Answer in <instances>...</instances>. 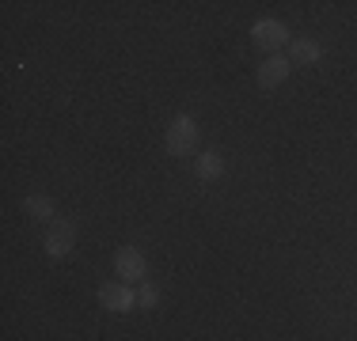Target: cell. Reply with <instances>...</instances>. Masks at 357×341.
Wrapping results in <instances>:
<instances>
[{
	"label": "cell",
	"mask_w": 357,
	"mask_h": 341,
	"mask_svg": "<svg viewBox=\"0 0 357 341\" xmlns=\"http://www.w3.org/2000/svg\"><path fill=\"white\" fill-rule=\"evenodd\" d=\"M164 148L167 156H190L194 148H198V122H194L190 114H178L172 125H167V136H164Z\"/></svg>",
	"instance_id": "cell-1"
},
{
	"label": "cell",
	"mask_w": 357,
	"mask_h": 341,
	"mask_svg": "<svg viewBox=\"0 0 357 341\" xmlns=\"http://www.w3.org/2000/svg\"><path fill=\"white\" fill-rule=\"evenodd\" d=\"M73 243H76L73 220H50V228H46V254L50 258H65L73 251Z\"/></svg>",
	"instance_id": "cell-2"
},
{
	"label": "cell",
	"mask_w": 357,
	"mask_h": 341,
	"mask_svg": "<svg viewBox=\"0 0 357 341\" xmlns=\"http://www.w3.org/2000/svg\"><path fill=\"white\" fill-rule=\"evenodd\" d=\"M114 269L122 280H141L144 285V277H149V262H144V254L137 246H122V251L114 254Z\"/></svg>",
	"instance_id": "cell-3"
},
{
	"label": "cell",
	"mask_w": 357,
	"mask_h": 341,
	"mask_svg": "<svg viewBox=\"0 0 357 341\" xmlns=\"http://www.w3.org/2000/svg\"><path fill=\"white\" fill-rule=\"evenodd\" d=\"M251 38L259 49H282L289 42V31H285V23H278V19H259L251 27Z\"/></svg>",
	"instance_id": "cell-4"
},
{
	"label": "cell",
	"mask_w": 357,
	"mask_h": 341,
	"mask_svg": "<svg viewBox=\"0 0 357 341\" xmlns=\"http://www.w3.org/2000/svg\"><path fill=\"white\" fill-rule=\"evenodd\" d=\"M99 303H103L107 311H130V307L137 303V292H133L130 285H114V280H103V285H99Z\"/></svg>",
	"instance_id": "cell-5"
},
{
	"label": "cell",
	"mask_w": 357,
	"mask_h": 341,
	"mask_svg": "<svg viewBox=\"0 0 357 341\" xmlns=\"http://www.w3.org/2000/svg\"><path fill=\"white\" fill-rule=\"evenodd\" d=\"M289 65L285 57H270V61H262L259 65V88H278V84H285L289 80Z\"/></svg>",
	"instance_id": "cell-6"
},
{
	"label": "cell",
	"mask_w": 357,
	"mask_h": 341,
	"mask_svg": "<svg viewBox=\"0 0 357 341\" xmlns=\"http://www.w3.org/2000/svg\"><path fill=\"white\" fill-rule=\"evenodd\" d=\"M225 175V159L217 156V152H202L198 156V178H206V182H213V178Z\"/></svg>",
	"instance_id": "cell-7"
},
{
	"label": "cell",
	"mask_w": 357,
	"mask_h": 341,
	"mask_svg": "<svg viewBox=\"0 0 357 341\" xmlns=\"http://www.w3.org/2000/svg\"><path fill=\"white\" fill-rule=\"evenodd\" d=\"M319 57H323L319 42H312V38H296V42H293V61H301V65H316Z\"/></svg>",
	"instance_id": "cell-8"
},
{
	"label": "cell",
	"mask_w": 357,
	"mask_h": 341,
	"mask_svg": "<svg viewBox=\"0 0 357 341\" xmlns=\"http://www.w3.org/2000/svg\"><path fill=\"white\" fill-rule=\"evenodd\" d=\"M23 209H27L35 220H54V201H50L46 193H31V198L23 201Z\"/></svg>",
	"instance_id": "cell-9"
},
{
	"label": "cell",
	"mask_w": 357,
	"mask_h": 341,
	"mask_svg": "<svg viewBox=\"0 0 357 341\" xmlns=\"http://www.w3.org/2000/svg\"><path fill=\"white\" fill-rule=\"evenodd\" d=\"M137 303L144 307V311H149V307H156V303H160V288L152 285V280H144V285H141V292H137Z\"/></svg>",
	"instance_id": "cell-10"
}]
</instances>
